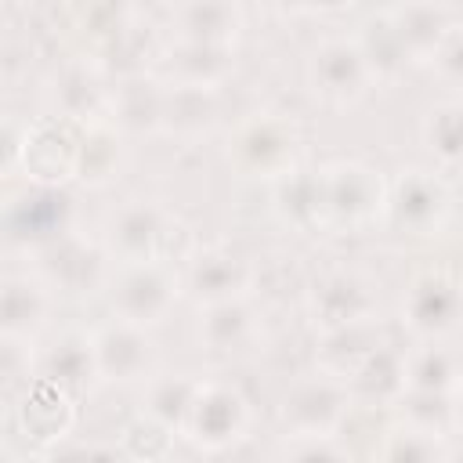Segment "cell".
<instances>
[{"instance_id": "obj_1", "label": "cell", "mask_w": 463, "mask_h": 463, "mask_svg": "<svg viewBox=\"0 0 463 463\" xmlns=\"http://www.w3.org/2000/svg\"><path fill=\"white\" fill-rule=\"evenodd\" d=\"M224 163L235 177L271 184L304 166V130L289 112L257 109L228 130Z\"/></svg>"}, {"instance_id": "obj_2", "label": "cell", "mask_w": 463, "mask_h": 463, "mask_svg": "<svg viewBox=\"0 0 463 463\" xmlns=\"http://www.w3.org/2000/svg\"><path fill=\"white\" fill-rule=\"evenodd\" d=\"M391 181L362 159H333L318 166L322 192V232L358 235L383 224Z\"/></svg>"}, {"instance_id": "obj_3", "label": "cell", "mask_w": 463, "mask_h": 463, "mask_svg": "<svg viewBox=\"0 0 463 463\" xmlns=\"http://www.w3.org/2000/svg\"><path fill=\"white\" fill-rule=\"evenodd\" d=\"M184 235V224L156 199L134 195L123 199L101 232L105 250L112 253L116 264H130V260H174L177 239Z\"/></svg>"}, {"instance_id": "obj_4", "label": "cell", "mask_w": 463, "mask_h": 463, "mask_svg": "<svg viewBox=\"0 0 463 463\" xmlns=\"http://www.w3.org/2000/svg\"><path fill=\"white\" fill-rule=\"evenodd\" d=\"M105 293H109L112 318L152 329L174 311V304L184 293V282L174 260H130L112 268Z\"/></svg>"}, {"instance_id": "obj_5", "label": "cell", "mask_w": 463, "mask_h": 463, "mask_svg": "<svg viewBox=\"0 0 463 463\" xmlns=\"http://www.w3.org/2000/svg\"><path fill=\"white\" fill-rule=\"evenodd\" d=\"M29 268L58 293V297H72V300H87L98 289H109L112 279V253L105 250L101 239H87L83 232H65L61 239L40 246L29 253Z\"/></svg>"}, {"instance_id": "obj_6", "label": "cell", "mask_w": 463, "mask_h": 463, "mask_svg": "<svg viewBox=\"0 0 463 463\" xmlns=\"http://www.w3.org/2000/svg\"><path fill=\"white\" fill-rule=\"evenodd\" d=\"M304 83H307L315 101H322L329 109H351L376 87V76L365 61V51H362L358 36L340 33V36L318 40L307 51Z\"/></svg>"}, {"instance_id": "obj_7", "label": "cell", "mask_w": 463, "mask_h": 463, "mask_svg": "<svg viewBox=\"0 0 463 463\" xmlns=\"http://www.w3.org/2000/svg\"><path fill=\"white\" fill-rule=\"evenodd\" d=\"M452 184L438 166H405L387 188L383 224L412 239L441 235L452 217Z\"/></svg>"}, {"instance_id": "obj_8", "label": "cell", "mask_w": 463, "mask_h": 463, "mask_svg": "<svg viewBox=\"0 0 463 463\" xmlns=\"http://www.w3.org/2000/svg\"><path fill=\"white\" fill-rule=\"evenodd\" d=\"M398 318L416 340H445L463 326V279L445 264L420 268L402 293Z\"/></svg>"}, {"instance_id": "obj_9", "label": "cell", "mask_w": 463, "mask_h": 463, "mask_svg": "<svg viewBox=\"0 0 463 463\" xmlns=\"http://www.w3.org/2000/svg\"><path fill=\"white\" fill-rule=\"evenodd\" d=\"M304 307L315 333L354 322H380V282L362 268H329L307 286Z\"/></svg>"}, {"instance_id": "obj_10", "label": "cell", "mask_w": 463, "mask_h": 463, "mask_svg": "<svg viewBox=\"0 0 463 463\" xmlns=\"http://www.w3.org/2000/svg\"><path fill=\"white\" fill-rule=\"evenodd\" d=\"M253 427V405L246 391L232 380H203L195 405L184 423V441L206 456L235 449Z\"/></svg>"}, {"instance_id": "obj_11", "label": "cell", "mask_w": 463, "mask_h": 463, "mask_svg": "<svg viewBox=\"0 0 463 463\" xmlns=\"http://www.w3.org/2000/svg\"><path fill=\"white\" fill-rule=\"evenodd\" d=\"M72 228H76V206L61 184H29L25 181L22 192L7 195V206H4L7 246L22 250L25 257L33 250L61 239Z\"/></svg>"}, {"instance_id": "obj_12", "label": "cell", "mask_w": 463, "mask_h": 463, "mask_svg": "<svg viewBox=\"0 0 463 463\" xmlns=\"http://www.w3.org/2000/svg\"><path fill=\"white\" fill-rule=\"evenodd\" d=\"M351 412H354V398L347 380L322 369L297 376L279 405V420L286 434H340Z\"/></svg>"}, {"instance_id": "obj_13", "label": "cell", "mask_w": 463, "mask_h": 463, "mask_svg": "<svg viewBox=\"0 0 463 463\" xmlns=\"http://www.w3.org/2000/svg\"><path fill=\"white\" fill-rule=\"evenodd\" d=\"M76 156H80V123L65 116H36L25 127V145L14 177L29 184H76Z\"/></svg>"}, {"instance_id": "obj_14", "label": "cell", "mask_w": 463, "mask_h": 463, "mask_svg": "<svg viewBox=\"0 0 463 463\" xmlns=\"http://www.w3.org/2000/svg\"><path fill=\"white\" fill-rule=\"evenodd\" d=\"M76 394L65 391L61 383L47 380V376H33L18 398H11V423L18 430V438L29 441L33 452H47L51 445H58L61 438L72 434L76 423Z\"/></svg>"}, {"instance_id": "obj_15", "label": "cell", "mask_w": 463, "mask_h": 463, "mask_svg": "<svg viewBox=\"0 0 463 463\" xmlns=\"http://www.w3.org/2000/svg\"><path fill=\"white\" fill-rule=\"evenodd\" d=\"M181 282H184V297H192L195 307H203L232 297H250L257 286V268L246 253L232 246H199L184 253Z\"/></svg>"}, {"instance_id": "obj_16", "label": "cell", "mask_w": 463, "mask_h": 463, "mask_svg": "<svg viewBox=\"0 0 463 463\" xmlns=\"http://www.w3.org/2000/svg\"><path fill=\"white\" fill-rule=\"evenodd\" d=\"M94 358H98V380L101 383H145L159 373V351L145 326L112 318L94 329Z\"/></svg>"}, {"instance_id": "obj_17", "label": "cell", "mask_w": 463, "mask_h": 463, "mask_svg": "<svg viewBox=\"0 0 463 463\" xmlns=\"http://www.w3.org/2000/svg\"><path fill=\"white\" fill-rule=\"evenodd\" d=\"M235 69H239V47L195 43V40H174L152 61V72L163 83L199 87V90H221L235 76Z\"/></svg>"}, {"instance_id": "obj_18", "label": "cell", "mask_w": 463, "mask_h": 463, "mask_svg": "<svg viewBox=\"0 0 463 463\" xmlns=\"http://www.w3.org/2000/svg\"><path fill=\"white\" fill-rule=\"evenodd\" d=\"M109 98H112V87L105 83V69L90 54L58 65L47 80L51 112L76 119V123L109 116Z\"/></svg>"}, {"instance_id": "obj_19", "label": "cell", "mask_w": 463, "mask_h": 463, "mask_svg": "<svg viewBox=\"0 0 463 463\" xmlns=\"http://www.w3.org/2000/svg\"><path fill=\"white\" fill-rule=\"evenodd\" d=\"M58 304V293L29 268V271H7L0 286V336L29 340L51 326V311Z\"/></svg>"}, {"instance_id": "obj_20", "label": "cell", "mask_w": 463, "mask_h": 463, "mask_svg": "<svg viewBox=\"0 0 463 463\" xmlns=\"http://www.w3.org/2000/svg\"><path fill=\"white\" fill-rule=\"evenodd\" d=\"M195 340L206 354H217V358L246 354L260 340V315L250 304V297L203 304L195 318Z\"/></svg>"}, {"instance_id": "obj_21", "label": "cell", "mask_w": 463, "mask_h": 463, "mask_svg": "<svg viewBox=\"0 0 463 463\" xmlns=\"http://www.w3.org/2000/svg\"><path fill=\"white\" fill-rule=\"evenodd\" d=\"M137 0H72V29L87 43V54L94 61H105V54H116L137 36Z\"/></svg>"}, {"instance_id": "obj_22", "label": "cell", "mask_w": 463, "mask_h": 463, "mask_svg": "<svg viewBox=\"0 0 463 463\" xmlns=\"http://www.w3.org/2000/svg\"><path fill=\"white\" fill-rule=\"evenodd\" d=\"M163 101H166V83H163L152 69L123 72V76L112 83L109 119H112L127 137L159 134V130H163Z\"/></svg>"}, {"instance_id": "obj_23", "label": "cell", "mask_w": 463, "mask_h": 463, "mask_svg": "<svg viewBox=\"0 0 463 463\" xmlns=\"http://www.w3.org/2000/svg\"><path fill=\"white\" fill-rule=\"evenodd\" d=\"M387 14L394 22V33H398L412 69L430 65L434 51L441 47V40L456 25V14L445 0H394L387 7Z\"/></svg>"}, {"instance_id": "obj_24", "label": "cell", "mask_w": 463, "mask_h": 463, "mask_svg": "<svg viewBox=\"0 0 463 463\" xmlns=\"http://www.w3.org/2000/svg\"><path fill=\"white\" fill-rule=\"evenodd\" d=\"M351 398L358 409H394L402 394L409 391L405 376V347L394 340H383L351 376H347Z\"/></svg>"}, {"instance_id": "obj_25", "label": "cell", "mask_w": 463, "mask_h": 463, "mask_svg": "<svg viewBox=\"0 0 463 463\" xmlns=\"http://www.w3.org/2000/svg\"><path fill=\"white\" fill-rule=\"evenodd\" d=\"M170 25L174 40L239 47L246 29V7L242 0H177Z\"/></svg>"}, {"instance_id": "obj_26", "label": "cell", "mask_w": 463, "mask_h": 463, "mask_svg": "<svg viewBox=\"0 0 463 463\" xmlns=\"http://www.w3.org/2000/svg\"><path fill=\"white\" fill-rule=\"evenodd\" d=\"M36 376H47L72 391L76 398L90 391L98 380V358H94V333L83 329H61L47 347L36 351Z\"/></svg>"}, {"instance_id": "obj_27", "label": "cell", "mask_w": 463, "mask_h": 463, "mask_svg": "<svg viewBox=\"0 0 463 463\" xmlns=\"http://www.w3.org/2000/svg\"><path fill=\"white\" fill-rule=\"evenodd\" d=\"M127 163V134L109 119L80 123V156H76V184L83 188H109Z\"/></svg>"}, {"instance_id": "obj_28", "label": "cell", "mask_w": 463, "mask_h": 463, "mask_svg": "<svg viewBox=\"0 0 463 463\" xmlns=\"http://www.w3.org/2000/svg\"><path fill=\"white\" fill-rule=\"evenodd\" d=\"M383 340H387V336H383L380 322H354V326L326 329V333H318V340H315V369L347 380Z\"/></svg>"}, {"instance_id": "obj_29", "label": "cell", "mask_w": 463, "mask_h": 463, "mask_svg": "<svg viewBox=\"0 0 463 463\" xmlns=\"http://www.w3.org/2000/svg\"><path fill=\"white\" fill-rule=\"evenodd\" d=\"M271 213L293 232H322V192L318 170L297 166L293 174L271 181Z\"/></svg>"}, {"instance_id": "obj_30", "label": "cell", "mask_w": 463, "mask_h": 463, "mask_svg": "<svg viewBox=\"0 0 463 463\" xmlns=\"http://www.w3.org/2000/svg\"><path fill=\"white\" fill-rule=\"evenodd\" d=\"M199 387H203V376H195V373H156L141 383V412H148L152 420L184 434V423H188Z\"/></svg>"}, {"instance_id": "obj_31", "label": "cell", "mask_w": 463, "mask_h": 463, "mask_svg": "<svg viewBox=\"0 0 463 463\" xmlns=\"http://www.w3.org/2000/svg\"><path fill=\"white\" fill-rule=\"evenodd\" d=\"M221 101L217 90H199V87H174L166 83V101H163V130L181 141H195L217 127Z\"/></svg>"}, {"instance_id": "obj_32", "label": "cell", "mask_w": 463, "mask_h": 463, "mask_svg": "<svg viewBox=\"0 0 463 463\" xmlns=\"http://www.w3.org/2000/svg\"><path fill=\"white\" fill-rule=\"evenodd\" d=\"M452 434H438V430H423L409 420H394L380 427L376 445L369 449L373 459H391V463H434V459H449Z\"/></svg>"}, {"instance_id": "obj_33", "label": "cell", "mask_w": 463, "mask_h": 463, "mask_svg": "<svg viewBox=\"0 0 463 463\" xmlns=\"http://www.w3.org/2000/svg\"><path fill=\"white\" fill-rule=\"evenodd\" d=\"M420 141L438 170H463V98L452 94L423 112Z\"/></svg>"}, {"instance_id": "obj_34", "label": "cell", "mask_w": 463, "mask_h": 463, "mask_svg": "<svg viewBox=\"0 0 463 463\" xmlns=\"http://www.w3.org/2000/svg\"><path fill=\"white\" fill-rule=\"evenodd\" d=\"M405 376L409 391L452 394L463 376V358L441 340H416V347H405Z\"/></svg>"}, {"instance_id": "obj_35", "label": "cell", "mask_w": 463, "mask_h": 463, "mask_svg": "<svg viewBox=\"0 0 463 463\" xmlns=\"http://www.w3.org/2000/svg\"><path fill=\"white\" fill-rule=\"evenodd\" d=\"M358 43L365 51V61L376 76V83H394L398 76H405V69H412L398 33H394V22L387 14V7H380L376 14H369L362 25H358Z\"/></svg>"}, {"instance_id": "obj_36", "label": "cell", "mask_w": 463, "mask_h": 463, "mask_svg": "<svg viewBox=\"0 0 463 463\" xmlns=\"http://www.w3.org/2000/svg\"><path fill=\"white\" fill-rule=\"evenodd\" d=\"M174 438H181V434L170 430L166 423L152 420L148 412H137V416L123 427V434H119V452H123L127 459H145V463L166 459V456L174 452Z\"/></svg>"}, {"instance_id": "obj_37", "label": "cell", "mask_w": 463, "mask_h": 463, "mask_svg": "<svg viewBox=\"0 0 463 463\" xmlns=\"http://www.w3.org/2000/svg\"><path fill=\"white\" fill-rule=\"evenodd\" d=\"M282 459H351L354 449L344 434H282Z\"/></svg>"}, {"instance_id": "obj_38", "label": "cell", "mask_w": 463, "mask_h": 463, "mask_svg": "<svg viewBox=\"0 0 463 463\" xmlns=\"http://www.w3.org/2000/svg\"><path fill=\"white\" fill-rule=\"evenodd\" d=\"M427 69H434V76H438L452 94L463 98V22L452 25V33L441 40V47L434 51V58H430Z\"/></svg>"}, {"instance_id": "obj_39", "label": "cell", "mask_w": 463, "mask_h": 463, "mask_svg": "<svg viewBox=\"0 0 463 463\" xmlns=\"http://www.w3.org/2000/svg\"><path fill=\"white\" fill-rule=\"evenodd\" d=\"M25 127H29V119H18V116H7V123H4V177H14V170H18Z\"/></svg>"}, {"instance_id": "obj_40", "label": "cell", "mask_w": 463, "mask_h": 463, "mask_svg": "<svg viewBox=\"0 0 463 463\" xmlns=\"http://www.w3.org/2000/svg\"><path fill=\"white\" fill-rule=\"evenodd\" d=\"M351 7H358V0H304V14H318V18H336L347 14Z\"/></svg>"}, {"instance_id": "obj_41", "label": "cell", "mask_w": 463, "mask_h": 463, "mask_svg": "<svg viewBox=\"0 0 463 463\" xmlns=\"http://www.w3.org/2000/svg\"><path fill=\"white\" fill-rule=\"evenodd\" d=\"M260 7L275 18H297L304 14V0H260Z\"/></svg>"}, {"instance_id": "obj_42", "label": "cell", "mask_w": 463, "mask_h": 463, "mask_svg": "<svg viewBox=\"0 0 463 463\" xmlns=\"http://www.w3.org/2000/svg\"><path fill=\"white\" fill-rule=\"evenodd\" d=\"M452 423H456V434H463V376L452 387Z\"/></svg>"}]
</instances>
